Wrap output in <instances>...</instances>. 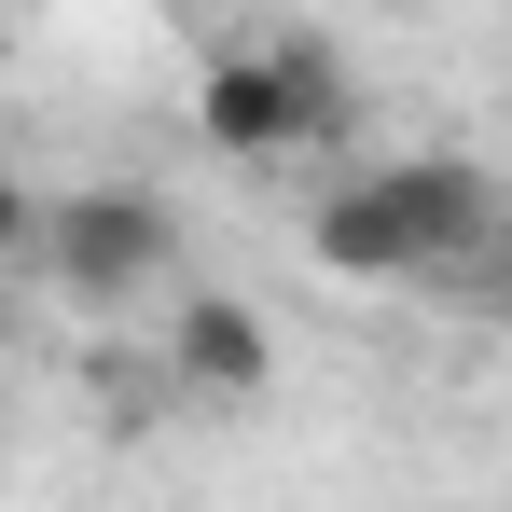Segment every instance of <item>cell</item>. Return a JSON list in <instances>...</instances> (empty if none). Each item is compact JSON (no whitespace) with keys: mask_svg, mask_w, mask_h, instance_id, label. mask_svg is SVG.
<instances>
[{"mask_svg":"<svg viewBox=\"0 0 512 512\" xmlns=\"http://www.w3.org/2000/svg\"><path fill=\"white\" fill-rule=\"evenodd\" d=\"M305 236H319L333 277H457V263H485L512 236V208H499V180L471 153H416V167L333 180Z\"/></svg>","mask_w":512,"mask_h":512,"instance_id":"cell-1","label":"cell"},{"mask_svg":"<svg viewBox=\"0 0 512 512\" xmlns=\"http://www.w3.org/2000/svg\"><path fill=\"white\" fill-rule=\"evenodd\" d=\"M194 125H208V153H236V167H305V153H333L346 125V56L319 28H263V42H222L208 70H194Z\"/></svg>","mask_w":512,"mask_h":512,"instance_id":"cell-2","label":"cell"},{"mask_svg":"<svg viewBox=\"0 0 512 512\" xmlns=\"http://www.w3.org/2000/svg\"><path fill=\"white\" fill-rule=\"evenodd\" d=\"M180 263V222L153 180H84V194H56V222H42V277L84 305V319H125V305H153Z\"/></svg>","mask_w":512,"mask_h":512,"instance_id":"cell-3","label":"cell"},{"mask_svg":"<svg viewBox=\"0 0 512 512\" xmlns=\"http://www.w3.org/2000/svg\"><path fill=\"white\" fill-rule=\"evenodd\" d=\"M167 374L194 388V402H250V388H277V319H263L250 291H180Z\"/></svg>","mask_w":512,"mask_h":512,"instance_id":"cell-4","label":"cell"},{"mask_svg":"<svg viewBox=\"0 0 512 512\" xmlns=\"http://www.w3.org/2000/svg\"><path fill=\"white\" fill-rule=\"evenodd\" d=\"M42 222H56V194L0 167V277H14V263H42Z\"/></svg>","mask_w":512,"mask_h":512,"instance_id":"cell-5","label":"cell"},{"mask_svg":"<svg viewBox=\"0 0 512 512\" xmlns=\"http://www.w3.org/2000/svg\"><path fill=\"white\" fill-rule=\"evenodd\" d=\"M485 277H499V291H512V236H499V250H485Z\"/></svg>","mask_w":512,"mask_h":512,"instance_id":"cell-6","label":"cell"},{"mask_svg":"<svg viewBox=\"0 0 512 512\" xmlns=\"http://www.w3.org/2000/svg\"><path fill=\"white\" fill-rule=\"evenodd\" d=\"M0 346H14V277H0Z\"/></svg>","mask_w":512,"mask_h":512,"instance_id":"cell-7","label":"cell"}]
</instances>
